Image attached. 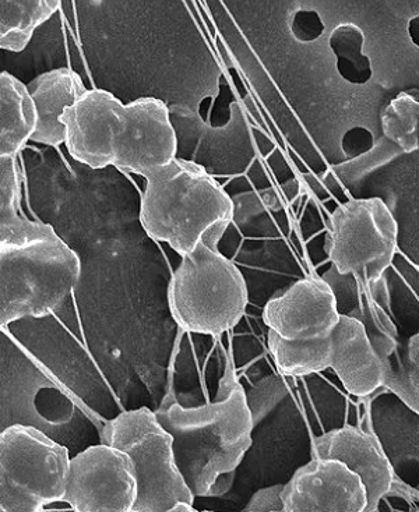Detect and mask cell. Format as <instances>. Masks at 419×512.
<instances>
[{"instance_id": "1", "label": "cell", "mask_w": 419, "mask_h": 512, "mask_svg": "<svg viewBox=\"0 0 419 512\" xmlns=\"http://www.w3.org/2000/svg\"><path fill=\"white\" fill-rule=\"evenodd\" d=\"M154 413L171 434L176 468L193 496L220 497L230 492L235 472L252 447L255 425L232 360H227L216 401L183 408L169 390Z\"/></svg>"}, {"instance_id": "2", "label": "cell", "mask_w": 419, "mask_h": 512, "mask_svg": "<svg viewBox=\"0 0 419 512\" xmlns=\"http://www.w3.org/2000/svg\"><path fill=\"white\" fill-rule=\"evenodd\" d=\"M69 154L93 169L149 172L174 160L176 137L169 109L157 98L123 105L104 90H87L62 116Z\"/></svg>"}, {"instance_id": "3", "label": "cell", "mask_w": 419, "mask_h": 512, "mask_svg": "<svg viewBox=\"0 0 419 512\" xmlns=\"http://www.w3.org/2000/svg\"><path fill=\"white\" fill-rule=\"evenodd\" d=\"M80 273L79 256L51 225L23 217L0 225V330L58 312Z\"/></svg>"}, {"instance_id": "4", "label": "cell", "mask_w": 419, "mask_h": 512, "mask_svg": "<svg viewBox=\"0 0 419 512\" xmlns=\"http://www.w3.org/2000/svg\"><path fill=\"white\" fill-rule=\"evenodd\" d=\"M143 176L140 221L151 239L168 243L181 256L199 243L218 249L234 221V203L209 172L174 158Z\"/></svg>"}, {"instance_id": "5", "label": "cell", "mask_w": 419, "mask_h": 512, "mask_svg": "<svg viewBox=\"0 0 419 512\" xmlns=\"http://www.w3.org/2000/svg\"><path fill=\"white\" fill-rule=\"evenodd\" d=\"M172 317L185 333H227L242 320L248 306L244 275L218 249L199 243L182 256L168 286Z\"/></svg>"}, {"instance_id": "6", "label": "cell", "mask_w": 419, "mask_h": 512, "mask_svg": "<svg viewBox=\"0 0 419 512\" xmlns=\"http://www.w3.org/2000/svg\"><path fill=\"white\" fill-rule=\"evenodd\" d=\"M101 443L129 455L137 497L132 512H193L195 496L175 465L171 434L149 408L119 413L101 429Z\"/></svg>"}, {"instance_id": "7", "label": "cell", "mask_w": 419, "mask_h": 512, "mask_svg": "<svg viewBox=\"0 0 419 512\" xmlns=\"http://www.w3.org/2000/svg\"><path fill=\"white\" fill-rule=\"evenodd\" d=\"M68 448L31 426L0 433V512H41L63 501Z\"/></svg>"}, {"instance_id": "8", "label": "cell", "mask_w": 419, "mask_h": 512, "mask_svg": "<svg viewBox=\"0 0 419 512\" xmlns=\"http://www.w3.org/2000/svg\"><path fill=\"white\" fill-rule=\"evenodd\" d=\"M397 222L380 199L351 200L332 214L325 249L337 273L380 280L397 252Z\"/></svg>"}, {"instance_id": "9", "label": "cell", "mask_w": 419, "mask_h": 512, "mask_svg": "<svg viewBox=\"0 0 419 512\" xmlns=\"http://www.w3.org/2000/svg\"><path fill=\"white\" fill-rule=\"evenodd\" d=\"M135 466L119 448L101 443L70 458L63 501L76 512H132Z\"/></svg>"}, {"instance_id": "10", "label": "cell", "mask_w": 419, "mask_h": 512, "mask_svg": "<svg viewBox=\"0 0 419 512\" xmlns=\"http://www.w3.org/2000/svg\"><path fill=\"white\" fill-rule=\"evenodd\" d=\"M176 137L175 158L199 165L213 175H237L255 158L251 130L239 105L231 107L225 126L206 125L196 112L185 107L169 109Z\"/></svg>"}, {"instance_id": "11", "label": "cell", "mask_w": 419, "mask_h": 512, "mask_svg": "<svg viewBox=\"0 0 419 512\" xmlns=\"http://www.w3.org/2000/svg\"><path fill=\"white\" fill-rule=\"evenodd\" d=\"M312 455L337 459L357 473L364 483L368 499L365 512L378 511L380 501L390 496L408 501L418 499L417 490L406 485L394 472L378 437L361 427L344 426L316 437L312 443Z\"/></svg>"}, {"instance_id": "12", "label": "cell", "mask_w": 419, "mask_h": 512, "mask_svg": "<svg viewBox=\"0 0 419 512\" xmlns=\"http://www.w3.org/2000/svg\"><path fill=\"white\" fill-rule=\"evenodd\" d=\"M340 319L332 288L323 278L306 277L269 300L263 321L285 341L326 340Z\"/></svg>"}, {"instance_id": "13", "label": "cell", "mask_w": 419, "mask_h": 512, "mask_svg": "<svg viewBox=\"0 0 419 512\" xmlns=\"http://www.w3.org/2000/svg\"><path fill=\"white\" fill-rule=\"evenodd\" d=\"M284 512H365L366 492L357 473L333 458L313 457L285 483Z\"/></svg>"}, {"instance_id": "14", "label": "cell", "mask_w": 419, "mask_h": 512, "mask_svg": "<svg viewBox=\"0 0 419 512\" xmlns=\"http://www.w3.org/2000/svg\"><path fill=\"white\" fill-rule=\"evenodd\" d=\"M329 369L345 390L357 398L372 397L382 388V369L361 321L340 314L330 334Z\"/></svg>"}, {"instance_id": "15", "label": "cell", "mask_w": 419, "mask_h": 512, "mask_svg": "<svg viewBox=\"0 0 419 512\" xmlns=\"http://www.w3.org/2000/svg\"><path fill=\"white\" fill-rule=\"evenodd\" d=\"M35 109V129L31 139L47 146L65 143L62 116L86 93L82 77L73 70L56 69L38 76L27 86Z\"/></svg>"}, {"instance_id": "16", "label": "cell", "mask_w": 419, "mask_h": 512, "mask_svg": "<svg viewBox=\"0 0 419 512\" xmlns=\"http://www.w3.org/2000/svg\"><path fill=\"white\" fill-rule=\"evenodd\" d=\"M35 129V109L27 86L0 73V157H16Z\"/></svg>"}, {"instance_id": "17", "label": "cell", "mask_w": 419, "mask_h": 512, "mask_svg": "<svg viewBox=\"0 0 419 512\" xmlns=\"http://www.w3.org/2000/svg\"><path fill=\"white\" fill-rule=\"evenodd\" d=\"M61 0H0V49L20 52L51 19Z\"/></svg>"}, {"instance_id": "18", "label": "cell", "mask_w": 419, "mask_h": 512, "mask_svg": "<svg viewBox=\"0 0 419 512\" xmlns=\"http://www.w3.org/2000/svg\"><path fill=\"white\" fill-rule=\"evenodd\" d=\"M382 388L392 391L415 413L419 412V338L413 335L380 360Z\"/></svg>"}, {"instance_id": "19", "label": "cell", "mask_w": 419, "mask_h": 512, "mask_svg": "<svg viewBox=\"0 0 419 512\" xmlns=\"http://www.w3.org/2000/svg\"><path fill=\"white\" fill-rule=\"evenodd\" d=\"M269 349L281 374L308 376L329 369L330 337L311 342L285 341L273 331L267 334Z\"/></svg>"}, {"instance_id": "20", "label": "cell", "mask_w": 419, "mask_h": 512, "mask_svg": "<svg viewBox=\"0 0 419 512\" xmlns=\"http://www.w3.org/2000/svg\"><path fill=\"white\" fill-rule=\"evenodd\" d=\"M418 120V101L411 95L399 94L383 112V134L397 144L403 153H414L419 143Z\"/></svg>"}, {"instance_id": "21", "label": "cell", "mask_w": 419, "mask_h": 512, "mask_svg": "<svg viewBox=\"0 0 419 512\" xmlns=\"http://www.w3.org/2000/svg\"><path fill=\"white\" fill-rule=\"evenodd\" d=\"M338 69L345 80L354 84H364L371 79V63L362 54L364 34L354 24H343L333 31L330 37Z\"/></svg>"}, {"instance_id": "22", "label": "cell", "mask_w": 419, "mask_h": 512, "mask_svg": "<svg viewBox=\"0 0 419 512\" xmlns=\"http://www.w3.org/2000/svg\"><path fill=\"white\" fill-rule=\"evenodd\" d=\"M401 154H404L403 150L397 144L383 137L372 150L366 151L365 154L359 155L354 160L334 167L332 171L327 173L326 179H338L344 182L345 185H354V183L364 179L368 173L389 164L390 161L400 157Z\"/></svg>"}, {"instance_id": "23", "label": "cell", "mask_w": 419, "mask_h": 512, "mask_svg": "<svg viewBox=\"0 0 419 512\" xmlns=\"http://www.w3.org/2000/svg\"><path fill=\"white\" fill-rule=\"evenodd\" d=\"M20 171L16 158L0 157V225L19 220Z\"/></svg>"}, {"instance_id": "24", "label": "cell", "mask_w": 419, "mask_h": 512, "mask_svg": "<svg viewBox=\"0 0 419 512\" xmlns=\"http://www.w3.org/2000/svg\"><path fill=\"white\" fill-rule=\"evenodd\" d=\"M284 485L266 487L253 494L252 499L246 504L245 512H284L281 492Z\"/></svg>"}, {"instance_id": "25", "label": "cell", "mask_w": 419, "mask_h": 512, "mask_svg": "<svg viewBox=\"0 0 419 512\" xmlns=\"http://www.w3.org/2000/svg\"><path fill=\"white\" fill-rule=\"evenodd\" d=\"M102 2H104V0H91V3H94V5H100Z\"/></svg>"}]
</instances>
